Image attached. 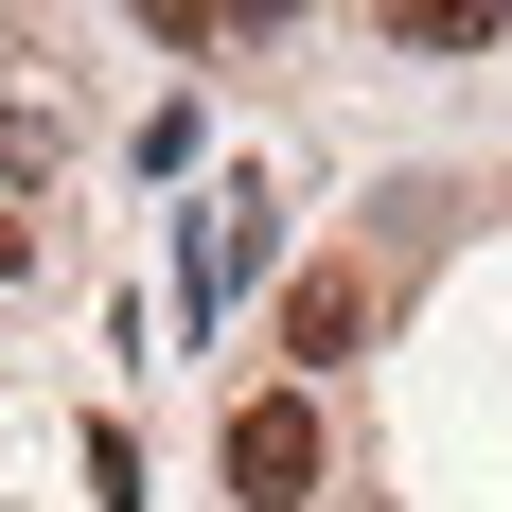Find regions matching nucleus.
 Listing matches in <instances>:
<instances>
[{"label": "nucleus", "instance_id": "f257e3e1", "mask_svg": "<svg viewBox=\"0 0 512 512\" xmlns=\"http://www.w3.org/2000/svg\"><path fill=\"white\" fill-rule=\"evenodd\" d=\"M230 495H248V512H301L318 495V407H301V389L230 407Z\"/></svg>", "mask_w": 512, "mask_h": 512}, {"label": "nucleus", "instance_id": "f03ea898", "mask_svg": "<svg viewBox=\"0 0 512 512\" xmlns=\"http://www.w3.org/2000/svg\"><path fill=\"white\" fill-rule=\"evenodd\" d=\"M283 354L301 371H354L371 354V265H301V283H283Z\"/></svg>", "mask_w": 512, "mask_h": 512}, {"label": "nucleus", "instance_id": "7ed1b4c3", "mask_svg": "<svg viewBox=\"0 0 512 512\" xmlns=\"http://www.w3.org/2000/svg\"><path fill=\"white\" fill-rule=\"evenodd\" d=\"M265 265V195H230V212H195V265H177V301L195 318H230V283Z\"/></svg>", "mask_w": 512, "mask_h": 512}, {"label": "nucleus", "instance_id": "20e7f679", "mask_svg": "<svg viewBox=\"0 0 512 512\" xmlns=\"http://www.w3.org/2000/svg\"><path fill=\"white\" fill-rule=\"evenodd\" d=\"M389 36H407V53H477V36H495V0H407Z\"/></svg>", "mask_w": 512, "mask_h": 512}, {"label": "nucleus", "instance_id": "39448f33", "mask_svg": "<svg viewBox=\"0 0 512 512\" xmlns=\"http://www.w3.org/2000/svg\"><path fill=\"white\" fill-rule=\"evenodd\" d=\"M0 283H18V230H0Z\"/></svg>", "mask_w": 512, "mask_h": 512}]
</instances>
